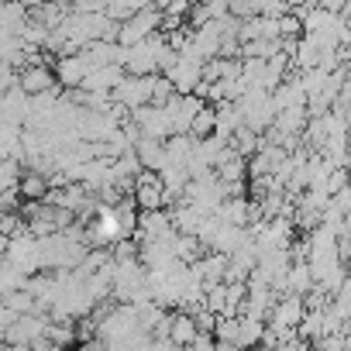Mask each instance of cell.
Listing matches in <instances>:
<instances>
[{"label": "cell", "mask_w": 351, "mask_h": 351, "mask_svg": "<svg viewBox=\"0 0 351 351\" xmlns=\"http://www.w3.org/2000/svg\"><path fill=\"white\" fill-rule=\"evenodd\" d=\"M162 25V11L158 8H152V4H145L131 21H124V25H117V49H131V45H141L145 38H152L155 35V28Z\"/></svg>", "instance_id": "cell-1"}, {"label": "cell", "mask_w": 351, "mask_h": 351, "mask_svg": "<svg viewBox=\"0 0 351 351\" xmlns=\"http://www.w3.org/2000/svg\"><path fill=\"white\" fill-rule=\"evenodd\" d=\"M197 334H200V330H197L193 317H190V313H180V310H176V313H172V327H169V337H165V341H169L172 348H190Z\"/></svg>", "instance_id": "cell-2"}, {"label": "cell", "mask_w": 351, "mask_h": 351, "mask_svg": "<svg viewBox=\"0 0 351 351\" xmlns=\"http://www.w3.org/2000/svg\"><path fill=\"white\" fill-rule=\"evenodd\" d=\"M276 28H279V38H300V35H303V25H300V18H293V14L279 18Z\"/></svg>", "instance_id": "cell-3"}]
</instances>
